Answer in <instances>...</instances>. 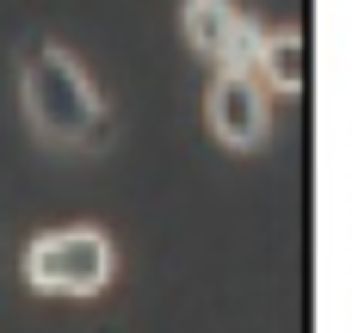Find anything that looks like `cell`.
<instances>
[{"label": "cell", "mask_w": 352, "mask_h": 333, "mask_svg": "<svg viewBox=\"0 0 352 333\" xmlns=\"http://www.w3.org/2000/svg\"><path fill=\"white\" fill-rule=\"evenodd\" d=\"M25 111L37 124V136L62 142V148H99L105 142V105L93 99L80 62L43 37L25 43Z\"/></svg>", "instance_id": "1"}, {"label": "cell", "mask_w": 352, "mask_h": 333, "mask_svg": "<svg viewBox=\"0 0 352 333\" xmlns=\"http://www.w3.org/2000/svg\"><path fill=\"white\" fill-rule=\"evenodd\" d=\"M118 272V253L99 229H50L25 247V278L43 297H99Z\"/></svg>", "instance_id": "2"}, {"label": "cell", "mask_w": 352, "mask_h": 333, "mask_svg": "<svg viewBox=\"0 0 352 333\" xmlns=\"http://www.w3.org/2000/svg\"><path fill=\"white\" fill-rule=\"evenodd\" d=\"M179 25H186V43H192L204 62H217V74L260 62V31L241 19L235 0H186V6H179Z\"/></svg>", "instance_id": "3"}, {"label": "cell", "mask_w": 352, "mask_h": 333, "mask_svg": "<svg viewBox=\"0 0 352 333\" xmlns=\"http://www.w3.org/2000/svg\"><path fill=\"white\" fill-rule=\"evenodd\" d=\"M204 111H210V130H217L229 148H254V142H266V130H272V99H266V80H260L254 68H223V74L210 80Z\"/></svg>", "instance_id": "4"}, {"label": "cell", "mask_w": 352, "mask_h": 333, "mask_svg": "<svg viewBox=\"0 0 352 333\" xmlns=\"http://www.w3.org/2000/svg\"><path fill=\"white\" fill-rule=\"evenodd\" d=\"M254 74H260L266 87H278V93H303V87H309V49H303V37H297V31H266Z\"/></svg>", "instance_id": "5"}]
</instances>
